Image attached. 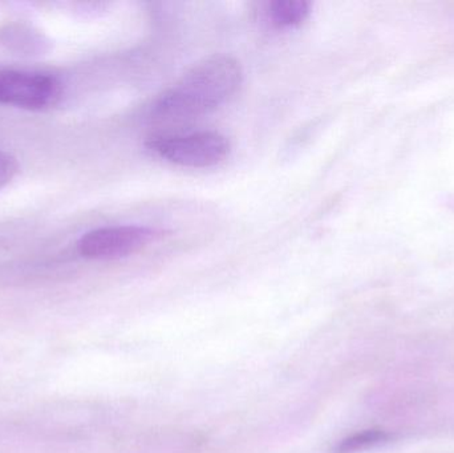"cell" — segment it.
<instances>
[{"instance_id":"6da1fadb","label":"cell","mask_w":454,"mask_h":453,"mask_svg":"<svg viewBox=\"0 0 454 453\" xmlns=\"http://www.w3.org/2000/svg\"><path fill=\"white\" fill-rule=\"evenodd\" d=\"M240 64L229 55H213L194 64L154 104L162 119L184 120L201 116L223 105L242 84Z\"/></svg>"},{"instance_id":"7a4b0ae2","label":"cell","mask_w":454,"mask_h":453,"mask_svg":"<svg viewBox=\"0 0 454 453\" xmlns=\"http://www.w3.org/2000/svg\"><path fill=\"white\" fill-rule=\"evenodd\" d=\"M149 148L172 164L186 168H210L229 156L230 143L218 132L162 136L149 143Z\"/></svg>"},{"instance_id":"3957f363","label":"cell","mask_w":454,"mask_h":453,"mask_svg":"<svg viewBox=\"0 0 454 453\" xmlns=\"http://www.w3.org/2000/svg\"><path fill=\"white\" fill-rule=\"evenodd\" d=\"M161 234L146 226H106L85 233L77 242V250L88 260H120L140 252Z\"/></svg>"},{"instance_id":"277c9868","label":"cell","mask_w":454,"mask_h":453,"mask_svg":"<svg viewBox=\"0 0 454 453\" xmlns=\"http://www.w3.org/2000/svg\"><path fill=\"white\" fill-rule=\"evenodd\" d=\"M61 96V82L42 72L0 71V105L40 111L55 105Z\"/></svg>"},{"instance_id":"5b68a950","label":"cell","mask_w":454,"mask_h":453,"mask_svg":"<svg viewBox=\"0 0 454 453\" xmlns=\"http://www.w3.org/2000/svg\"><path fill=\"white\" fill-rule=\"evenodd\" d=\"M3 44L19 55H43L50 50L51 42L37 29L32 27L15 24L8 26L2 34Z\"/></svg>"},{"instance_id":"8992f818","label":"cell","mask_w":454,"mask_h":453,"mask_svg":"<svg viewBox=\"0 0 454 453\" xmlns=\"http://www.w3.org/2000/svg\"><path fill=\"white\" fill-rule=\"evenodd\" d=\"M311 13V3L306 0H277L270 3L269 18L278 27L301 26Z\"/></svg>"},{"instance_id":"52a82bcc","label":"cell","mask_w":454,"mask_h":453,"mask_svg":"<svg viewBox=\"0 0 454 453\" xmlns=\"http://www.w3.org/2000/svg\"><path fill=\"white\" fill-rule=\"evenodd\" d=\"M394 439V435L381 428H371V430L360 431L352 433L347 438L341 439L338 444L333 447L331 453H356L375 449L381 444L388 443Z\"/></svg>"},{"instance_id":"ba28073f","label":"cell","mask_w":454,"mask_h":453,"mask_svg":"<svg viewBox=\"0 0 454 453\" xmlns=\"http://www.w3.org/2000/svg\"><path fill=\"white\" fill-rule=\"evenodd\" d=\"M19 172V162L15 156L0 151V189L5 188Z\"/></svg>"}]
</instances>
